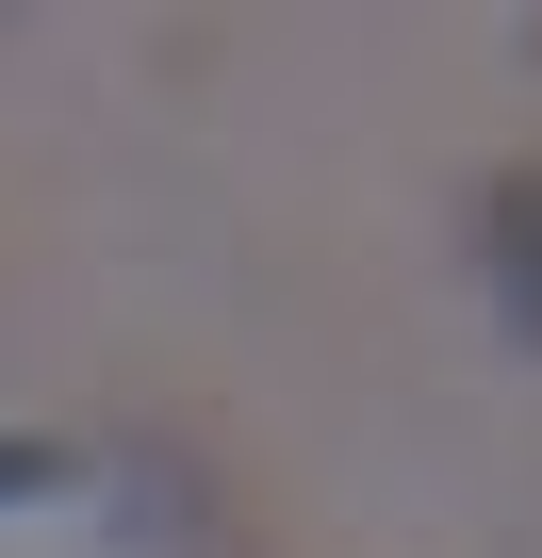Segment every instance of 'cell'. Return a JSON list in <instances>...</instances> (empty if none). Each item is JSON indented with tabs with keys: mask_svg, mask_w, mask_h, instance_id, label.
I'll return each instance as SVG.
<instances>
[{
	"mask_svg": "<svg viewBox=\"0 0 542 558\" xmlns=\"http://www.w3.org/2000/svg\"><path fill=\"white\" fill-rule=\"evenodd\" d=\"M477 279H493V313L542 345V148L493 165V197H477Z\"/></svg>",
	"mask_w": 542,
	"mask_h": 558,
	"instance_id": "6da1fadb",
	"label": "cell"
},
{
	"mask_svg": "<svg viewBox=\"0 0 542 558\" xmlns=\"http://www.w3.org/2000/svg\"><path fill=\"white\" fill-rule=\"evenodd\" d=\"M17 493H67V444L50 427H0V509H17Z\"/></svg>",
	"mask_w": 542,
	"mask_h": 558,
	"instance_id": "7a4b0ae2",
	"label": "cell"
}]
</instances>
